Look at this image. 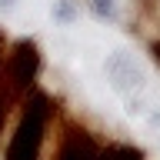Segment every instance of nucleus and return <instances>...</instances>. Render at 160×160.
I'll return each instance as SVG.
<instances>
[{
  "mask_svg": "<svg viewBox=\"0 0 160 160\" xmlns=\"http://www.w3.org/2000/svg\"><path fill=\"white\" fill-rule=\"evenodd\" d=\"M50 120H53V100L47 90H30L20 100L17 123L10 130L3 160H43V147L50 137Z\"/></svg>",
  "mask_w": 160,
  "mask_h": 160,
  "instance_id": "f257e3e1",
  "label": "nucleus"
},
{
  "mask_svg": "<svg viewBox=\"0 0 160 160\" xmlns=\"http://www.w3.org/2000/svg\"><path fill=\"white\" fill-rule=\"evenodd\" d=\"M40 67H43V57H40V47H37L33 37H20V40L10 43L7 67H3V87H7V93L13 97L17 107L30 90H37Z\"/></svg>",
  "mask_w": 160,
  "mask_h": 160,
  "instance_id": "f03ea898",
  "label": "nucleus"
},
{
  "mask_svg": "<svg viewBox=\"0 0 160 160\" xmlns=\"http://www.w3.org/2000/svg\"><path fill=\"white\" fill-rule=\"evenodd\" d=\"M97 153H100V143L93 140V133L77 127V123H67V127L60 130L50 160H93Z\"/></svg>",
  "mask_w": 160,
  "mask_h": 160,
  "instance_id": "7ed1b4c3",
  "label": "nucleus"
},
{
  "mask_svg": "<svg viewBox=\"0 0 160 160\" xmlns=\"http://www.w3.org/2000/svg\"><path fill=\"white\" fill-rule=\"evenodd\" d=\"M93 160H143V150L130 147V143H107V147H100Z\"/></svg>",
  "mask_w": 160,
  "mask_h": 160,
  "instance_id": "20e7f679",
  "label": "nucleus"
},
{
  "mask_svg": "<svg viewBox=\"0 0 160 160\" xmlns=\"http://www.w3.org/2000/svg\"><path fill=\"white\" fill-rule=\"evenodd\" d=\"M17 107L13 103V97L7 93V87L0 83V137H3V130H7V120H10V110Z\"/></svg>",
  "mask_w": 160,
  "mask_h": 160,
  "instance_id": "39448f33",
  "label": "nucleus"
},
{
  "mask_svg": "<svg viewBox=\"0 0 160 160\" xmlns=\"http://www.w3.org/2000/svg\"><path fill=\"white\" fill-rule=\"evenodd\" d=\"M90 10H93L100 20H110L117 13V10H113V0H90Z\"/></svg>",
  "mask_w": 160,
  "mask_h": 160,
  "instance_id": "423d86ee",
  "label": "nucleus"
},
{
  "mask_svg": "<svg viewBox=\"0 0 160 160\" xmlns=\"http://www.w3.org/2000/svg\"><path fill=\"white\" fill-rule=\"evenodd\" d=\"M7 50H10V43L3 37V30H0V83H3V67H7Z\"/></svg>",
  "mask_w": 160,
  "mask_h": 160,
  "instance_id": "0eeeda50",
  "label": "nucleus"
},
{
  "mask_svg": "<svg viewBox=\"0 0 160 160\" xmlns=\"http://www.w3.org/2000/svg\"><path fill=\"white\" fill-rule=\"evenodd\" d=\"M150 57H153V63L160 67V40H150Z\"/></svg>",
  "mask_w": 160,
  "mask_h": 160,
  "instance_id": "6e6552de",
  "label": "nucleus"
},
{
  "mask_svg": "<svg viewBox=\"0 0 160 160\" xmlns=\"http://www.w3.org/2000/svg\"><path fill=\"white\" fill-rule=\"evenodd\" d=\"M53 13H57L60 20H70V17H73V13H70V7H67V3H60V7L53 10Z\"/></svg>",
  "mask_w": 160,
  "mask_h": 160,
  "instance_id": "1a4fd4ad",
  "label": "nucleus"
},
{
  "mask_svg": "<svg viewBox=\"0 0 160 160\" xmlns=\"http://www.w3.org/2000/svg\"><path fill=\"white\" fill-rule=\"evenodd\" d=\"M0 3H3V7H13V0H0Z\"/></svg>",
  "mask_w": 160,
  "mask_h": 160,
  "instance_id": "9d476101",
  "label": "nucleus"
}]
</instances>
